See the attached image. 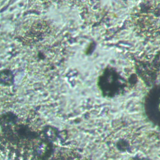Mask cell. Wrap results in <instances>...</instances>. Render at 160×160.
Returning a JSON list of instances; mask_svg holds the SVG:
<instances>
[{
  "label": "cell",
  "instance_id": "1",
  "mask_svg": "<svg viewBox=\"0 0 160 160\" xmlns=\"http://www.w3.org/2000/svg\"><path fill=\"white\" fill-rule=\"evenodd\" d=\"M0 154L9 160H47L49 128L34 129L12 112L0 115Z\"/></svg>",
  "mask_w": 160,
  "mask_h": 160
},
{
  "label": "cell",
  "instance_id": "2",
  "mask_svg": "<svg viewBox=\"0 0 160 160\" xmlns=\"http://www.w3.org/2000/svg\"><path fill=\"white\" fill-rule=\"evenodd\" d=\"M144 108L149 118L160 125V85L154 88L147 94Z\"/></svg>",
  "mask_w": 160,
  "mask_h": 160
},
{
  "label": "cell",
  "instance_id": "3",
  "mask_svg": "<svg viewBox=\"0 0 160 160\" xmlns=\"http://www.w3.org/2000/svg\"><path fill=\"white\" fill-rule=\"evenodd\" d=\"M14 76L9 69H2L0 71V85L9 86L13 84Z\"/></svg>",
  "mask_w": 160,
  "mask_h": 160
}]
</instances>
